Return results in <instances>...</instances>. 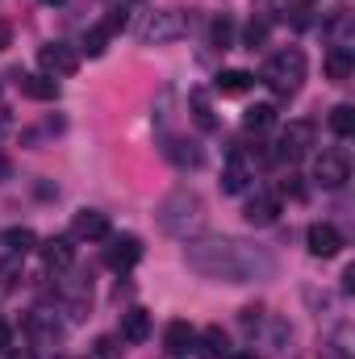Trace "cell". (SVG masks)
<instances>
[{
    "instance_id": "obj_1",
    "label": "cell",
    "mask_w": 355,
    "mask_h": 359,
    "mask_svg": "<svg viewBox=\"0 0 355 359\" xmlns=\"http://www.w3.org/2000/svg\"><path fill=\"white\" fill-rule=\"evenodd\" d=\"M184 264L201 280H222V284H255V280L276 276V255L267 247H255L247 238H230V234L192 238L184 247Z\"/></svg>"
},
{
    "instance_id": "obj_2",
    "label": "cell",
    "mask_w": 355,
    "mask_h": 359,
    "mask_svg": "<svg viewBox=\"0 0 355 359\" xmlns=\"http://www.w3.org/2000/svg\"><path fill=\"white\" fill-rule=\"evenodd\" d=\"M155 222H159V230L172 234V238H196L201 226H205V201H201L192 188H176V192H168V196L159 201Z\"/></svg>"
},
{
    "instance_id": "obj_3",
    "label": "cell",
    "mask_w": 355,
    "mask_h": 359,
    "mask_svg": "<svg viewBox=\"0 0 355 359\" xmlns=\"http://www.w3.org/2000/svg\"><path fill=\"white\" fill-rule=\"evenodd\" d=\"M260 80H264L267 88L276 92V96H293V92L301 88V80H305V55H301L297 46H288V50H276V55L264 63Z\"/></svg>"
},
{
    "instance_id": "obj_4",
    "label": "cell",
    "mask_w": 355,
    "mask_h": 359,
    "mask_svg": "<svg viewBox=\"0 0 355 359\" xmlns=\"http://www.w3.org/2000/svg\"><path fill=\"white\" fill-rule=\"evenodd\" d=\"M184 34H188V21L180 8H155L138 21V42H147V46H168Z\"/></svg>"
},
{
    "instance_id": "obj_5",
    "label": "cell",
    "mask_w": 355,
    "mask_h": 359,
    "mask_svg": "<svg viewBox=\"0 0 355 359\" xmlns=\"http://www.w3.org/2000/svg\"><path fill=\"white\" fill-rule=\"evenodd\" d=\"M314 138H318L314 121H288V126H284V134H280V142H276V155H280V159H288V163H297V159H305V155H309Z\"/></svg>"
},
{
    "instance_id": "obj_6",
    "label": "cell",
    "mask_w": 355,
    "mask_h": 359,
    "mask_svg": "<svg viewBox=\"0 0 355 359\" xmlns=\"http://www.w3.org/2000/svg\"><path fill=\"white\" fill-rule=\"evenodd\" d=\"M314 180L322 184V188H343L347 180H351V163H347V155L343 151H322L318 159H314Z\"/></svg>"
},
{
    "instance_id": "obj_7",
    "label": "cell",
    "mask_w": 355,
    "mask_h": 359,
    "mask_svg": "<svg viewBox=\"0 0 355 359\" xmlns=\"http://www.w3.org/2000/svg\"><path fill=\"white\" fill-rule=\"evenodd\" d=\"M38 63L46 67V76H76L80 72V55L72 46H63V42H46L38 50Z\"/></svg>"
},
{
    "instance_id": "obj_8",
    "label": "cell",
    "mask_w": 355,
    "mask_h": 359,
    "mask_svg": "<svg viewBox=\"0 0 355 359\" xmlns=\"http://www.w3.org/2000/svg\"><path fill=\"white\" fill-rule=\"evenodd\" d=\"M105 259H109L113 271H130L138 259H142V238H138V234H117V238H109Z\"/></svg>"
},
{
    "instance_id": "obj_9",
    "label": "cell",
    "mask_w": 355,
    "mask_h": 359,
    "mask_svg": "<svg viewBox=\"0 0 355 359\" xmlns=\"http://www.w3.org/2000/svg\"><path fill=\"white\" fill-rule=\"evenodd\" d=\"M163 155L176 163L180 172H196V168L205 163V151H201V142H192V138H163Z\"/></svg>"
},
{
    "instance_id": "obj_10",
    "label": "cell",
    "mask_w": 355,
    "mask_h": 359,
    "mask_svg": "<svg viewBox=\"0 0 355 359\" xmlns=\"http://www.w3.org/2000/svg\"><path fill=\"white\" fill-rule=\"evenodd\" d=\"M72 238H80V243H100V238H109V217L96 213V209H80V213L72 217Z\"/></svg>"
},
{
    "instance_id": "obj_11",
    "label": "cell",
    "mask_w": 355,
    "mask_h": 359,
    "mask_svg": "<svg viewBox=\"0 0 355 359\" xmlns=\"http://www.w3.org/2000/svg\"><path fill=\"white\" fill-rule=\"evenodd\" d=\"M309 251H314L318 259H335V255L343 251V234H339L330 222H314V226H309Z\"/></svg>"
},
{
    "instance_id": "obj_12",
    "label": "cell",
    "mask_w": 355,
    "mask_h": 359,
    "mask_svg": "<svg viewBox=\"0 0 355 359\" xmlns=\"http://www.w3.org/2000/svg\"><path fill=\"white\" fill-rule=\"evenodd\" d=\"M247 184H251V163L243 155H230L226 168H222V192L239 196V192H247Z\"/></svg>"
},
{
    "instance_id": "obj_13",
    "label": "cell",
    "mask_w": 355,
    "mask_h": 359,
    "mask_svg": "<svg viewBox=\"0 0 355 359\" xmlns=\"http://www.w3.org/2000/svg\"><path fill=\"white\" fill-rule=\"evenodd\" d=\"M247 222L251 226H272L276 217H280V196H272V192H255L251 201H247Z\"/></svg>"
},
{
    "instance_id": "obj_14",
    "label": "cell",
    "mask_w": 355,
    "mask_h": 359,
    "mask_svg": "<svg viewBox=\"0 0 355 359\" xmlns=\"http://www.w3.org/2000/svg\"><path fill=\"white\" fill-rule=\"evenodd\" d=\"M42 264L51 271H67L76 264V247H72V238H46L42 243Z\"/></svg>"
},
{
    "instance_id": "obj_15",
    "label": "cell",
    "mask_w": 355,
    "mask_h": 359,
    "mask_svg": "<svg viewBox=\"0 0 355 359\" xmlns=\"http://www.w3.org/2000/svg\"><path fill=\"white\" fill-rule=\"evenodd\" d=\"M121 25H126V13L117 8V13H113V17H109L105 25H92V29H88V38H84V50H88L92 59H96V55H105V46H109V38H113V34H117Z\"/></svg>"
},
{
    "instance_id": "obj_16",
    "label": "cell",
    "mask_w": 355,
    "mask_h": 359,
    "mask_svg": "<svg viewBox=\"0 0 355 359\" xmlns=\"http://www.w3.org/2000/svg\"><path fill=\"white\" fill-rule=\"evenodd\" d=\"M351 72H355L351 46H330V50H326V76H330L335 84H347Z\"/></svg>"
},
{
    "instance_id": "obj_17",
    "label": "cell",
    "mask_w": 355,
    "mask_h": 359,
    "mask_svg": "<svg viewBox=\"0 0 355 359\" xmlns=\"http://www.w3.org/2000/svg\"><path fill=\"white\" fill-rule=\"evenodd\" d=\"M163 347H168L172 355L192 351V347H196V330H192L188 322H168V330H163Z\"/></svg>"
},
{
    "instance_id": "obj_18",
    "label": "cell",
    "mask_w": 355,
    "mask_h": 359,
    "mask_svg": "<svg viewBox=\"0 0 355 359\" xmlns=\"http://www.w3.org/2000/svg\"><path fill=\"white\" fill-rule=\"evenodd\" d=\"M17 88L25 92L29 100H55V96H59L55 76H17Z\"/></svg>"
},
{
    "instance_id": "obj_19",
    "label": "cell",
    "mask_w": 355,
    "mask_h": 359,
    "mask_svg": "<svg viewBox=\"0 0 355 359\" xmlns=\"http://www.w3.org/2000/svg\"><path fill=\"white\" fill-rule=\"evenodd\" d=\"M147 334H151V318H147V309H130V313H121V339H126V343H147Z\"/></svg>"
},
{
    "instance_id": "obj_20",
    "label": "cell",
    "mask_w": 355,
    "mask_h": 359,
    "mask_svg": "<svg viewBox=\"0 0 355 359\" xmlns=\"http://www.w3.org/2000/svg\"><path fill=\"white\" fill-rule=\"evenodd\" d=\"M188 109H192V121H196L201 130H217V117H213V104H209V92L205 88L188 92Z\"/></svg>"
},
{
    "instance_id": "obj_21",
    "label": "cell",
    "mask_w": 355,
    "mask_h": 359,
    "mask_svg": "<svg viewBox=\"0 0 355 359\" xmlns=\"http://www.w3.org/2000/svg\"><path fill=\"white\" fill-rule=\"evenodd\" d=\"M251 84H255V76H251V72H243V67H230V72H222V76H217V92H222V96H243Z\"/></svg>"
},
{
    "instance_id": "obj_22",
    "label": "cell",
    "mask_w": 355,
    "mask_h": 359,
    "mask_svg": "<svg viewBox=\"0 0 355 359\" xmlns=\"http://www.w3.org/2000/svg\"><path fill=\"white\" fill-rule=\"evenodd\" d=\"M201 359H230V343H226L222 326H205V334H201Z\"/></svg>"
},
{
    "instance_id": "obj_23",
    "label": "cell",
    "mask_w": 355,
    "mask_h": 359,
    "mask_svg": "<svg viewBox=\"0 0 355 359\" xmlns=\"http://www.w3.org/2000/svg\"><path fill=\"white\" fill-rule=\"evenodd\" d=\"M34 243H38V238H34V230H25V226L4 230V247H8V255H25Z\"/></svg>"
},
{
    "instance_id": "obj_24",
    "label": "cell",
    "mask_w": 355,
    "mask_h": 359,
    "mask_svg": "<svg viewBox=\"0 0 355 359\" xmlns=\"http://www.w3.org/2000/svg\"><path fill=\"white\" fill-rule=\"evenodd\" d=\"M243 126L255 130V134H260V130H272V126H276V109H272V104H251L247 117H243Z\"/></svg>"
},
{
    "instance_id": "obj_25",
    "label": "cell",
    "mask_w": 355,
    "mask_h": 359,
    "mask_svg": "<svg viewBox=\"0 0 355 359\" xmlns=\"http://www.w3.org/2000/svg\"><path fill=\"white\" fill-rule=\"evenodd\" d=\"M330 130H335L339 138H351L355 134V109L351 104H335V109H330Z\"/></svg>"
},
{
    "instance_id": "obj_26",
    "label": "cell",
    "mask_w": 355,
    "mask_h": 359,
    "mask_svg": "<svg viewBox=\"0 0 355 359\" xmlns=\"http://www.w3.org/2000/svg\"><path fill=\"white\" fill-rule=\"evenodd\" d=\"M243 42H247L251 50H255V46H264V42H267V21L251 17V21H247V29H243Z\"/></svg>"
},
{
    "instance_id": "obj_27",
    "label": "cell",
    "mask_w": 355,
    "mask_h": 359,
    "mask_svg": "<svg viewBox=\"0 0 355 359\" xmlns=\"http://www.w3.org/2000/svg\"><path fill=\"white\" fill-rule=\"evenodd\" d=\"M230 42H234V21H230V17H217V21H213V46L230 50Z\"/></svg>"
},
{
    "instance_id": "obj_28",
    "label": "cell",
    "mask_w": 355,
    "mask_h": 359,
    "mask_svg": "<svg viewBox=\"0 0 355 359\" xmlns=\"http://www.w3.org/2000/svg\"><path fill=\"white\" fill-rule=\"evenodd\" d=\"M29 330H34V334H42V339H51V343L63 334V330H59V322H51L46 313H34V318H29Z\"/></svg>"
},
{
    "instance_id": "obj_29",
    "label": "cell",
    "mask_w": 355,
    "mask_h": 359,
    "mask_svg": "<svg viewBox=\"0 0 355 359\" xmlns=\"http://www.w3.org/2000/svg\"><path fill=\"white\" fill-rule=\"evenodd\" d=\"M280 192H284V196H293V201H301V196H305V188L297 184V176H288V180H284V184H280Z\"/></svg>"
},
{
    "instance_id": "obj_30",
    "label": "cell",
    "mask_w": 355,
    "mask_h": 359,
    "mask_svg": "<svg viewBox=\"0 0 355 359\" xmlns=\"http://www.w3.org/2000/svg\"><path fill=\"white\" fill-rule=\"evenodd\" d=\"M8 42H13V29H8V21H0V50H4Z\"/></svg>"
},
{
    "instance_id": "obj_31",
    "label": "cell",
    "mask_w": 355,
    "mask_h": 359,
    "mask_svg": "<svg viewBox=\"0 0 355 359\" xmlns=\"http://www.w3.org/2000/svg\"><path fill=\"white\" fill-rule=\"evenodd\" d=\"M8 359H34V351H29V347H21V351H13Z\"/></svg>"
},
{
    "instance_id": "obj_32",
    "label": "cell",
    "mask_w": 355,
    "mask_h": 359,
    "mask_svg": "<svg viewBox=\"0 0 355 359\" xmlns=\"http://www.w3.org/2000/svg\"><path fill=\"white\" fill-rule=\"evenodd\" d=\"M0 347H8V326L0 322Z\"/></svg>"
},
{
    "instance_id": "obj_33",
    "label": "cell",
    "mask_w": 355,
    "mask_h": 359,
    "mask_svg": "<svg viewBox=\"0 0 355 359\" xmlns=\"http://www.w3.org/2000/svg\"><path fill=\"white\" fill-rule=\"evenodd\" d=\"M230 359H260L255 351H239V355H230Z\"/></svg>"
},
{
    "instance_id": "obj_34",
    "label": "cell",
    "mask_w": 355,
    "mask_h": 359,
    "mask_svg": "<svg viewBox=\"0 0 355 359\" xmlns=\"http://www.w3.org/2000/svg\"><path fill=\"white\" fill-rule=\"evenodd\" d=\"M42 4H63V0H42Z\"/></svg>"
}]
</instances>
